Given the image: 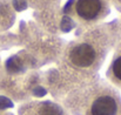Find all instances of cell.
<instances>
[{
    "label": "cell",
    "mask_w": 121,
    "mask_h": 115,
    "mask_svg": "<svg viewBox=\"0 0 121 115\" xmlns=\"http://www.w3.org/2000/svg\"><path fill=\"white\" fill-rule=\"evenodd\" d=\"M96 59V52L92 45L80 43L72 48L69 52V60L72 64L80 68H87L93 65Z\"/></svg>",
    "instance_id": "cell-1"
},
{
    "label": "cell",
    "mask_w": 121,
    "mask_h": 115,
    "mask_svg": "<svg viewBox=\"0 0 121 115\" xmlns=\"http://www.w3.org/2000/svg\"><path fill=\"white\" fill-rule=\"evenodd\" d=\"M118 102L114 96L102 94L94 99L89 107V115H117Z\"/></svg>",
    "instance_id": "cell-2"
},
{
    "label": "cell",
    "mask_w": 121,
    "mask_h": 115,
    "mask_svg": "<svg viewBox=\"0 0 121 115\" xmlns=\"http://www.w3.org/2000/svg\"><path fill=\"white\" fill-rule=\"evenodd\" d=\"M102 8L101 0H78L75 4V11L78 15L85 20H92L96 18Z\"/></svg>",
    "instance_id": "cell-3"
},
{
    "label": "cell",
    "mask_w": 121,
    "mask_h": 115,
    "mask_svg": "<svg viewBox=\"0 0 121 115\" xmlns=\"http://www.w3.org/2000/svg\"><path fill=\"white\" fill-rule=\"evenodd\" d=\"M112 73L114 79L121 83V55L114 60L113 66H112Z\"/></svg>",
    "instance_id": "cell-4"
},
{
    "label": "cell",
    "mask_w": 121,
    "mask_h": 115,
    "mask_svg": "<svg viewBox=\"0 0 121 115\" xmlns=\"http://www.w3.org/2000/svg\"><path fill=\"white\" fill-rule=\"evenodd\" d=\"M0 115H2V114H0Z\"/></svg>",
    "instance_id": "cell-5"
}]
</instances>
